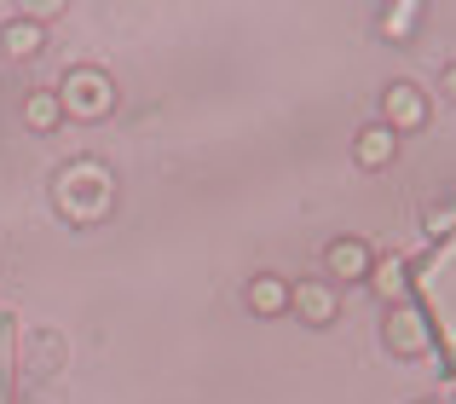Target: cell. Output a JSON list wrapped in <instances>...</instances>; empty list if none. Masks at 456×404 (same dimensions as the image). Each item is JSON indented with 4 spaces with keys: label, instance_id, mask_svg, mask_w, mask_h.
<instances>
[{
    "label": "cell",
    "instance_id": "obj_1",
    "mask_svg": "<svg viewBox=\"0 0 456 404\" xmlns=\"http://www.w3.org/2000/svg\"><path fill=\"white\" fill-rule=\"evenodd\" d=\"M53 202L64 208V220H76V225H93V220H104L110 214V202H116V180L99 168V162H69L64 174L53 180Z\"/></svg>",
    "mask_w": 456,
    "mask_h": 404
},
{
    "label": "cell",
    "instance_id": "obj_2",
    "mask_svg": "<svg viewBox=\"0 0 456 404\" xmlns=\"http://www.w3.org/2000/svg\"><path fill=\"white\" fill-rule=\"evenodd\" d=\"M58 104H64V116H76V122H104V116L116 110V81L93 64H76L58 81Z\"/></svg>",
    "mask_w": 456,
    "mask_h": 404
},
{
    "label": "cell",
    "instance_id": "obj_3",
    "mask_svg": "<svg viewBox=\"0 0 456 404\" xmlns=\"http://www.w3.org/2000/svg\"><path fill=\"white\" fill-rule=\"evenodd\" d=\"M381 341H387L393 359H428V352H434V324H428V306H422V301H399V306H387Z\"/></svg>",
    "mask_w": 456,
    "mask_h": 404
},
{
    "label": "cell",
    "instance_id": "obj_4",
    "mask_svg": "<svg viewBox=\"0 0 456 404\" xmlns=\"http://www.w3.org/2000/svg\"><path fill=\"white\" fill-rule=\"evenodd\" d=\"M289 312L301 318L306 329H330L335 312H341V295H335L330 278H306V283H289Z\"/></svg>",
    "mask_w": 456,
    "mask_h": 404
},
{
    "label": "cell",
    "instance_id": "obj_5",
    "mask_svg": "<svg viewBox=\"0 0 456 404\" xmlns=\"http://www.w3.org/2000/svg\"><path fill=\"white\" fill-rule=\"evenodd\" d=\"M381 122H387L393 133H411V127H428V93L416 87V81H393V87L381 93Z\"/></svg>",
    "mask_w": 456,
    "mask_h": 404
},
{
    "label": "cell",
    "instance_id": "obj_6",
    "mask_svg": "<svg viewBox=\"0 0 456 404\" xmlns=\"http://www.w3.org/2000/svg\"><path fill=\"white\" fill-rule=\"evenodd\" d=\"M323 266H330V283H364L370 266H376V248L364 237H335L323 248Z\"/></svg>",
    "mask_w": 456,
    "mask_h": 404
},
{
    "label": "cell",
    "instance_id": "obj_7",
    "mask_svg": "<svg viewBox=\"0 0 456 404\" xmlns=\"http://www.w3.org/2000/svg\"><path fill=\"white\" fill-rule=\"evenodd\" d=\"M393 157H399V133H393L387 122H370V127H358V139H353V162L358 168H393Z\"/></svg>",
    "mask_w": 456,
    "mask_h": 404
},
{
    "label": "cell",
    "instance_id": "obj_8",
    "mask_svg": "<svg viewBox=\"0 0 456 404\" xmlns=\"http://www.w3.org/2000/svg\"><path fill=\"white\" fill-rule=\"evenodd\" d=\"M364 283H370V289H376L387 306L411 301V260H404V255H376V266H370Z\"/></svg>",
    "mask_w": 456,
    "mask_h": 404
},
{
    "label": "cell",
    "instance_id": "obj_9",
    "mask_svg": "<svg viewBox=\"0 0 456 404\" xmlns=\"http://www.w3.org/2000/svg\"><path fill=\"white\" fill-rule=\"evenodd\" d=\"M243 301H248V312H255V318H283V312H289V283L272 278V271H260V278L248 283Z\"/></svg>",
    "mask_w": 456,
    "mask_h": 404
},
{
    "label": "cell",
    "instance_id": "obj_10",
    "mask_svg": "<svg viewBox=\"0 0 456 404\" xmlns=\"http://www.w3.org/2000/svg\"><path fill=\"white\" fill-rule=\"evenodd\" d=\"M0 46H6L12 58H35L46 46V18H6V29H0Z\"/></svg>",
    "mask_w": 456,
    "mask_h": 404
},
{
    "label": "cell",
    "instance_id": "obj_11",
    "mask_svg": "<svg viewBox=\"0 0 456 404\" xmlns=\"http://www.w3.org/2000/svg\"><path fill=\"white\" fill-rule=\"evenodd\" d=\"M58 122H64V104H58V93H53V87H35L29 99H23V127H29V133H53Z\"/></svg>",
    "mask_w": 456,
    "mask_h": 404
},
{
    "label": "cell",
    "instance_id": "obj_12",
    "mask_svg": "<svg viewBox=\"0 0 456 404\" xmlns=\"http://www.w3.org/2000/svg\"><path fill=\"white\" fill-rule=\"evenodd\" d=\"M416 18H422V6H416V0H399V6H393L387 18H381V35H387V41H404Z\"/></svg>",
    "mask_w": 456,
    "mask_h": 404
},
{
    "label": "cell",
    "instance_id": "obj_13",
    "mask_svg": "<svg viewBox=\"0 0 456 404\" xmlns=\"http://www.w3.org/2000/svg\"><path fill=\"white\" fill-rule=\"evenodd\" d=\"M439 93H445V99L456 104V64H445V69H439Z\"/></svg>",
    "mask_w": 456,
    "mask_h": 404
},
{
    "label": "cell",
    "instance_id": "obj_14",
    "mask_svg": "<svg viewBox=\"0 0 456 404\" xmlns=\"http://www.w3.org/2000/svg\"><path fill=\"white\" fill-rule=\"evenodd\" d=\"M439 404H456V370L445 376V393H439Z\"/></svg>",
    "mask_w": 456,
    "mask_h": 404
},
{
    "label": "cell",
    "instance_id": "obj_15",
    "mask_svg": "<svg viewBox=\"0 0 456 404\" xmlns=\"http://www.w3.org/2000/svg\"><path fill=\"white\" fill-rule=\"evenodd\" d=\"M422 404H439V399H422Z\"/></svg>",
    "mask_w": 456,
    "mask_h": 404
}]
</instances>
